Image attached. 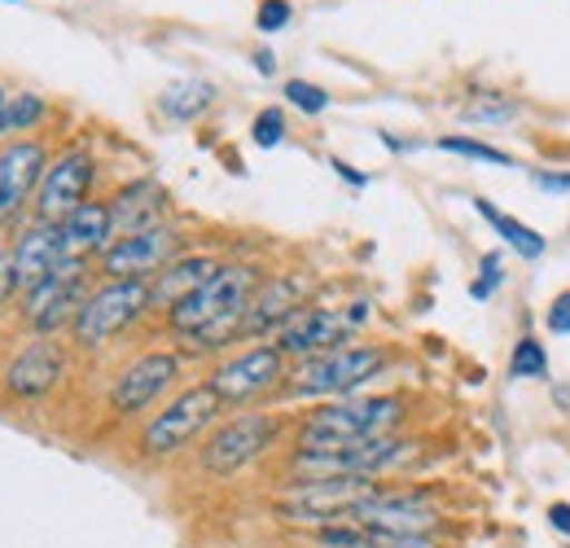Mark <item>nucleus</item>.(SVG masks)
Returning a JSON list of instances; mask_svg holds the SVG:
<instances>
[{"mask_svg":"<svg viewBox=\"0 0 570 548\" xmlns=\"http://www.w3.org/2000/svg\"><path fill=\"white\" fill-rule=\"evenodd\" d=\"M549 527L570 540V505L567 500H553V505H549Z\"/></svg>","mask_w":570,"mask_h":548,"instance_id":"nucleus-36","label":"nucleus"},{"mask_svg":"<svg viewBox=\"0 0 570 548\" xmlns=\"http://www.w3.org/2000/svg\"><path fill=\"white\" fill-rule=\"evenodd\" d=\"M439 149L461 154V158H474V163H492V167H513V158H509L504 149L488 145V140H474V137H443L439 140Z\"/></svg>","mask_w":570,"mask_h":548,"instance_id":"nucleus-27","label":"nucleus"},{"mask_svg":"<svg viewBox=\"0 0 570 548\" xmlns=\"http://www.w3.org/2000/svg\"><path fill=\"white\" fill-rule=\"evenodd\" d=\"M219 412H224V400L215 395L212 382H198V386L180 391L167 409L154 412V421L141 430V452L145 457H171V452L189 448Z\"/></svg>","mask_w":570,"mask_h":548,"instance_id":"nucleus-8","label":"nucleus"},{"mask_svg":"<svg viewBox=\"0 0 570 548\" xmlns=\"http://www.w3.org/2000/svg\"><path fill=\"white\" fill-rule=\"evenodd\" d=\"M509 378H522V382H540L549 378V351L540 339H518L509 351Z\"/></svg>","mask_w":570,"mask_h":548,"instance_id":"nucleus-24","label":"nucleus"},{"mask_svg":"<svg viewBox=\"0 0 570 548\" xmlns=\"http://www.w3.org/2000/svg\"><path fill=\"white\" fill-rule=\"evenodd\" d=\"M404 421L400 395H368V400H338L316 409L298 425V448H343L360 439H382Z\"/></svg>","mask_w":570,"mask_h":548,"instance_id":"nucleus-2","label":"nucleus"},{"mask_svg":"<svg viewBox=\"0 0 570 548\" xmlns=\"http://www.w3.org/2000/svg\"><path fill=\"white\" fill-rule=\"evenodd\" d=\"M180 378V355L176 351H145L141 360H132L115 386H110V409L119 417H137L145 412L171 382Z\"/></svg>","mask_w":570,"mask_h":548,"instance_id":"nucleus-13","label":"nucleus"},{"mask_svg":"<svg viewBox=\"0 0 570 548\" xmlns=\"http://www.w3.org/2000/svg\"><path fill=\"white\" fill-rule=\"evenodd\" d=\"M417 443H404L395 434L382 439H360L343 448H298L289 461V474L298 482H325V479H377L413 457Z\"/></svg>","mask_w":570,"mask_h":548,"instance_id":"nucleus-3","label":"nucleus"},{"mask_svg":"<svg viewBox=\"0 0 570 548\" xmlns=\"http://www.w3.org/2000/svg\"><path fill=\"white\" fill-rule=\"evenodd\" d=\"M289 18H294L289 0H264L259 4V31H282Z\"/></svg>","mask_w":570,"mask_h":548,"instance_id":"nucleus-32","label":"nucleus"},{"mask_svg":"<svg viewBox=\"0 0 570 548\" xmlns=\"http://www.w3.org/2000/svg\"><path fill=\"white\" fill-rule=\"evenodd\" d=\"M303 276H273V281H259V290L250 294L246 303V321H242V339H259V334H282V325L303 312Z\"/></svg>","mask_w":570,"mask_h":548,"instance_id":"nucleus-17","label":"nucleus"},{"mask_svg":"<svg viewBox=\"0 0 570 548\" xmlns=\"http://www.w3.org/2000/svg\"><path fill=\"white\" fill-rule=\"evenodd\" d=\"M285 360H289V355H285L277 343L246 346L242 355L224 360L207 382L215 386V395L224 400V409H228V404H246V400H255V395H264V391H273V386L282 382L285 373H289Z\"/></svg>","mask_w":570,"mask_h":548,"instance_id":"nucleus-11","label":"nucleus"},{"mask_svg":"<svg viewBox=\"0 0 570 548\" xmlns=\"http://www.w3.org/2000/svg\"><path fill=\"white\" fill-rule=\"evenodd\" d=\"M154 307L149 281H106L101 290H92L83 299V307L75 312L71 334L79 346H106L119 339L124 330H132L145 312Z\"/></svg>","mask_w":570,"mask_h":548,"instance_id":"nucleus-4","label":"nucleus"},{"mask_svg":"<svg viewBox=\"0 0 570 548\" xmlns=\"http://www.w3.org/2000/svg\"><path fill=\"white\" fill-rule=\"evenodd\" d=\"M500 281H504V273H500V255L492 251V255H483V276H479V281L470 285V294H474V299L483 303V299H492V294H497Z\"/></svg>","mask_w":570,"mask_h":548,"instance_id":"nucleus-31","label":"nucleus"},{"mask_svg":"<svg viewBox=\"0 0 570 548\" xmlns=\"http://www.w3.org/2000/svg\"><path fill=\"white\" fill-rule=\"evenodd\" d=\"M92 176H97V163L83 149H71L58 163H49V172H45V180L36 189V215H40V224H62L67 215H75L79 206L88 203Z\"/></svg>","mask_w":570,"mask_h":548,"instance_id":"nucleus-12","label":"nucleus"},{"mask_svg":"<svg viewBox=\"0 0 570 548\" xmlns=\"http://www.w3.org/2000/svg\"><path fill=\"white\" fill-rule=\"evenodd\" d=\"M62 373H67V351L53 339H36V343L22 346L13 355L9 373H4V386L18 400H40V395H49L62 382Z\"/></svg>","mask_w":570,"mask_h":548,"instance_id":"nucleus-15","label":"nucleus"},{"mask_svg":"<svg viewBox=\"0 0 570 548\" xmlns=\"http://www.w3.org/2000/svg\"><path fill=\"white\" fill-rule=\"evenodd\" d=\"M13 290H18V276H13V255H4V251H0V303H4Z\"/></svg>","mask_w":570,"mask_h":548,"instance_id":"nucleus-37","label":"nucleus"},{"mask_svg":"<svg viewBox=\"0 0 570 548\" xmlns=\"http://www.w3.org/2000/svg\"><path fill=\"white\" fill-rule=\"evenodd\" d=\"M364 548H434L430 540H422V536H368V545Z\"/></svg>","mask_w":570,"mask_h":548,"instance_id":"nucleus-35","label":"nucleus"},{"mask_svg":"<svg viewBox=\"0 0 570 548\" xmlns=\"http://www.w3.org/2000/svg\"><path fill=\"white\" fill-rule=\"evenodd\" d=\"M40 119H45V97L22 92V97H13V101L0 106V137H9V133H27V128H36Z\"/></svg>","mask_w":570,"mask_h":548,"instance_id":"nucleus-25","label":"nucleus"},{"mask_svg":"<svg viewBox=\"0 0 570 548\" xmlns=\"http://www.w3.org/2000/svg\"><path fill=\"white\" fill-rule=\"evenodd\" d=\"M544 325H549V334H570V290H562V294L549 303Z\"/></svg>","mask_w":570,"mask_h":548,"instance_id":"nucleus-33","label":"nucleus"},{"mask_svg":"<svg viewBox=\"0 0 570 548\" xmlns=\"http://www.w3.org/2000/svg\"><path fill=\"white\" fill-rule=\"evenodd\" d=\"M4 101H9V97H4V88H0V106H4Z\"/></svg>","mask_w":570,"mask_h":548,"instance_id":"nucleus-40","label":"nucleus"},{"mask_svg":"<svg viewBox=\"0 0 570 548\" xmlns=\"http://www.w3.org/2000/svg\"><path fill=\"white\" fill-rule=\"evenodd\" d=\"M255 290H259V273H255L250 264H219V273H215L203 290H194L189 299H180V303L167 312V325H171L180 339H189V334L207 330L212 321H219V316L242 312Z\"/></svg>","mask_w":570,"mask_h":548,"instance_id":"nucleus-7","label":"nucleus"},{"mask_svg":"<svg viewBox=\"0 0 570 548\" xmlns=\"http://www.w3.org/2000/svg\"><path fill=\"white\" fill-rule=\"evenodd\" d=\"M45 172H49V154L40 140H13L0 149V219L22 211V203L40 189Z\"/></svg>","mask_w":570,"mask_h":548,"instance_id":"nucleus-14","label":"nucleus"},{"mask_svg":"<svg viewBox=\"0 0 570 548\" xmlns=\"http://www.w3.org/2000/svg\"><path fill=\"white\" fill-rule=\"evenodd\" d=\"M522 106L513 101V97H500V92H474V101L461 110V119L465 124H504V119H513Z\"/></svg>","mask_w":570,"mask_h":548,"instance_id":"nucleus-26","label":"nucleus"},{"mask_svg":"<svg viewBox=\"0 0 570 548\" xmlns=\"http://www.w3.org/2000/svg\"><path fill=\"white\" fill-rule=\"evenodd\" d=\"M219 273V264H215L212 255H189V260H176V264H167L163 273L149 281V294H154V307H176L180 299H189L194 290H203L212 276Z\"/></svg>","mask_w":570,"mask_h":548,"instance_id":"nucleus-20","label":"nucleus"},{"mask_svg":"<svg viewBox=\"0 0 570 548\" xmlns=\"http://www.w3.org/2000/svg\"><path fill=\"white\" fill-rule=\"evenodd\" d=\"M531 185L544 194H570V172H531Z\"/></svg>","mask_w":570,"mask_h":548,"instance_id":"nucleus-34","label":"nucleus"},{"mask_svg":"<svg viewBox=\"0 0 570 548\" xmlns=\"http://www.w3.org/2000/svg\"><path fill=\"white\" fill-rule=\"evenodd\" d=\"M474 211L497 228L500 237H504V246H513V255H522V260H540L544 251H549V242L535 233V228H527L522 219H513V215H504L500 206H492L488 198H474Z\"/></svg>","mask_w":570,"mask_h":548,"instance_id":"nucleus-22","label":"nucleus"},{"mask_svg":"<svg viewBox=\"0 0 570 548\" xmlns=\"http://www.w3.org/2000/svg\"><path fill=\"white\" fill-rule=\"evenodd\" d=\"M212 101H215V84H207V79H180V84H171L158 97L163 115L176 119V124H194L203 110H212Z\"/></svg>","mask_w":570,"mask_h":548,"instance_id":"nucleus-23","label":"nucleus"},{"mask_svg":"<svg viewBox=\"0 0 570 548\" xmlns=\"http://www.w3.org/2000/svg\"><path fill=\"white\" fill-rule=\"evenodd\" d=\"M347 330H352V325H347L343 312H330V307H303V312H294V316L282 325L277 346H282L285 355L307 360V355H321V351L343 346L347 343Z\"/></svg>","mask_w":570,"mask_h":548,"instance_id":"nucleus-16","label":"nucleus"},{"mask_svg":"<svg viewBox=\"0 0 570 548\" xmlns=\"http://www.w3.org/2000/svg\"><path fill=\"white\" fill-rule=\"evenodd\" d=\"M83 276H88V260H79V255H67L53 273L45 276L40 285H31L27 290V321H31V330L40 334V339H53V330H62V325H71L75 312L83 307Z\"/></svg>","mask_w":570,"mask_h":548,"instance_id":"nucleus-9","label":"nucleus"},{"mask_svg":"<svg viewBox=\"0 0 570 548\" xmlns=\"http://www.w3.org/2000/svg\"><path fill=\"white\" fill-rule=\"evenodd\" d=\"M285 97H289V106L303 110V115H325V110H330V92H325L321 84H307V79H289V84H285Z\"/></svg>","mask_w":570,"mask_h":548,"instance_id":"nucleus-28","label":"nucleus"},{"mask_svg":"<svg viewBox=\"0 0 570 548\" xmlns=\"http://www.w3.org/2000/svg\"><path fill=\"white\" fill-rule=\"evenodd\" d=\"M282 434V417L277 412H242L233 421H224L212 439L203 443V474L212 479H233L237 470L255 466Z\"/></svg>","mask_w":570,"mask_h":548,"instance_id":"nucleus-6","label":"nucleus"},{"mask_svg":"<svg viewBox=\"0 0 570 548\" xmlns=\"http://www.w3.org/2000/svg\"><path fill=\"white\" fill-rule=\"evenodd\" d=\"M255 67L264 70V75H273V70H277V58H273V53H259V58H255Z\"/></svg>","mask_w":570,"mask_h":548,"instance_id":"nucleus-39","label":"nucleus"},{"mask_svg":"<svg viewBox=\"0 0 570 548\" xmlns=\"http://www.w3.org/2000/svg\"><path fill=\"white\" fill-rule=\"evenodd\" d=\"M62 242H67V255H101L110 242H115V211L110 203H83L75 215L62 219Z\"/></svg>","mask_w":570,"mask_h":548,"instance_id":"nucleus-19","label":"nucleus"},{"mask_svg":"<svg viewBox=\"0 0 570 548\" xmlns=\"http://www.w3.org/2000/svg\"><path fill=\"white\" fill-rule=\"evenodd\" d=\"M250 137L259 149H273V145H282L285 140V115L277 106H268V110H259L255 115V128H250Z\"/></svg>","mask_w":570,"mask_h":548,"instance_id":"nucleus-30","label":"nucleus"},{"mask_svg":"<svg viewBox=\"0 0 570 548\" xmlns=\"http://www.w3.org/2000/svg\"><path fill=\"white\" fill-rule=\"evenodd\" d=\"M391 364V351L377 343H343L334 351L307 355L285 373V391L303 400H347L364 382H373Z\"/></svg>","mask_w":570,"mask_h":548,"instance_id":"nucleus-1","label":"nucleus"},{"mask_svg":"<svg viewBox=\"0 0 570 548\" xmlns=\"http://www.w3.org/2000/svg\"><path fill=\"white\" fill-rule=\"evenodd\" d=\"M316 545L321 548H364L368 545V531L360 522H330V527H316Z\"/></svg>","mask_w":570,"mask_h":548,"instance_id":"nucleus-29","label":"nucleus"},{"mask_svg":"<svg viewBox=\"0 0 570 548\" xmlns=\"http://www.w3.org/2000/svg\"><path fill=\"white\" fill-rule=\"evenodd\" d=\"M176 251H180V237L167 224H154L141 233L115 237L101 251V273L110 281H154L167 264H176Z\"/></svg>","mask_w":570,"mask_h":548,"instance_id":"nucleus-10","label":"nucleus"},{"mask_svg":"<svg viewBox=\"0 0 570 548\" xmlns=\"http://www.w3.org/2000/svg\"><path fill=\"white\" fill-rule=\"evenodd\" d=\"M62 260H67L62 224H31V228L18 237V246H13V276H18V290L27 294L31 285H40Z\"/></svg>","mask_w":570,"mask_h":548,"instance_id":"nucleus-18","label":"nucleus"},{"mask_svg":"<svg viewBox=\"0 0 570 548\" xmlns=\"http://www.w3.org/2000/svg\"><path fill=\"white\" fill-rule=\"evenodd\" d=\"M110 211H115V237H128V233H141V228L158 224V215L167 211V194L154 180H137V185L115 194Z\"/></svg>","mask_w":570,"mask_h":548,"instance_id":"nucleus-21","label":"nucleus"},{"mask_svg":"<svg viewBox=\"0 0 570 548\" xmlns=\"http://www.w3.org/2000/svg\"><path fill=\"white\" fill-rule=\"evenodd\" d=\"M330 167H334V172H338V176H343V180H352V185H368V176H360L356 167H352V163H343V158H334V163H330Z\"/></svg>","mask_w":570,"mask_h":548,"instance_id":"nucleus-38","label":"nucleus"},{"mask_svg":"<svg viewBox=\"0 0 570 548\" xmlns=\"http://www.w3.org/2000/svg\"><path fill=\"white\" fill-rule=\"evenodd\" d=\"M377 491H382V487L373 479L294 482V491H285L282 500H277V518H285V522H307V527L352 522Z\"/></svg>","mask_w":570,"mask_h":548,"instance_id":"nucleus-5","label":"nucleus"}]
</instances>
